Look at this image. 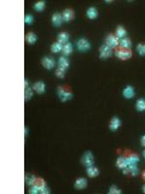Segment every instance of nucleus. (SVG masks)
Wrapping results in <instances>:
<instances>
[{
  "label": "nucleus",
  "mask_w": 145,
  "mask_h": 194,
  "mask_svg": "<svg viewBox=\"0 0 145 194\" xmlns=\"http://www.w3.org/2000/svg\"><path fill=\"white\" fill-rule=\"evenodd\" d=\"M142 178H143V180L145 181V171H144V172L142 173Z\"/></svg>",
  "instance_id": "nucleus-38"
},
{
  "label": "nucleus",
  "mask_w": 145,
  "mask_h": 194,
  "mask_svg": "<svg viewBox=\"0 0 145 194\" xmlns=\"http://www.w3.org/2000/svg\"><path fill=\"white\" fill-rule=\"evenodd\" d=\"M50 191H49V189L46 187V186H45V187H43L41 190H40V193H42V194H49Z\"/></svg>",
  "instance_id": "nucleus-36"
},
{
  "label": "nucleus",
  "mask_w": 145,
  "mask_h": 194,
  "mask_svg": "<svg viewBox=\"0 0 145 194\" xmlns=\"http://www.w3.org/2000/svg\"><path fill=\"white\" fill-rule=\"evenodd\" d=\"M115 56L121 60H128L132 57V53L130 49H124V48H117L115 50Z\"/></svg>",
  "instance_id": "nucleus-1"
},
{
  "label": "nucleus",
  "mask_w": 145,
  "mask_h": 194,
  "mask_svg": "<svg viewBox=\"0 0 145 194\" xmlns=\"http://www.w3.org/2000/svg\"><path fill=\"white\" fill-rule=\"evenodd\" d=\"M125 157L127 159L128 164H136L139 161V157L135 153H129Z\"/></svg>",
  "instance_id": "nucleus-9"
},
{
  "label": "nucleus",
  "mask_w": 145,
  "mask_h": 194,
  "mask_svg": "<svg viewBox=\"0 0 145 194\" xmlns=\"http://www.w3.org/2000/svg\"><path fill=\"white\" fill-rule=\"evenodd\" d=\"M119 45L120 48H124V49H130L132 46V42L129 38L124 37L119 41Z\"/></svg>",
  "instance_id": "nucleus-16"
},
{
  "label": "nucleus",
  "mask_w": 145,
  "mask_h": 194,
  "mask_svg": "<svg viewBox=\"0 0 145 194\" xmlns=\"http://www.w3.org/2000/svg\"><path fill=\"white\" fill-rule=\"evenodd\" d=\"M136 109L139 112H142L145 110V100L144 99H138L136 102Z\"/></svg>",
  "instance_id": "nucleus-28"
},
{
  "label": "nucleus",
  "mask_w": 145,
  "mask_h": 194,
  "mask_svg": "<svg viewBox=\"0 0 145 194\" xmlns=\"http://www.w3.org/2000/svg\"><path fill=\"white\" fill-rule=\"evenodd\" d=\"M86 172H87V175L90 178H95V177L98 176V175H99V170H98L96 167H93V166L87 167Z\"/></svg>",
  "instance_id": "nucleus-18"
},
{
  "label": "nucleus",
  "mask_w": 145,
  "mask_h": 194,
  "mask_svg": "<svg viewBox=\"0 0 145 194\" xmlns=\"http://www.w3.org/2000/svg\"><path fill=\"white\" fill-rule=\"evenodd\" d=\"M45 6H46V3L44 1H39L34 5V9L38 12H42L45 9Z\"/></svg>",
  "instance_id": "nucleus-29"
},
{
  "label": "nucleus",
  "mask_w": 145,
  "mask_h": 194,
  "mask_svg": "<svg viewBox=\"0 0 145 194\" xmlns=\"http://www.w3.org/2000/svg\"><path fill=\"white\" fill-rule=\"evenodd\" d=\"M86 185H87V181H86L84 178H77V180L76 181V182H74V187L77 188V189L85 188Z\"/></svg>",
  "instance_id": "nucleus-12"
},
{
  "label": "nucleus",
  "mask_w": 145,
  "mask_h": 194,
  "mask_svg": "<svg viewBox=\"0 0 145 194\" xmlns=\"http://www.w3.org/2000/svg\"><path fill=\"white\" fill-rule=\"evenodd\" d=\"M86 15H87V17L89 19H96L97 18V16H98V11L96 8H94V7H91V8H89V9L87 10V12H86Z\"/></svg>",
  "instance_id": "nucleus-19"
},
{
  "label": "nucleus",
  "mask_w": 145,
  "mask_h": 194,
  "mask_svg": "<svg viewBox=\"0 0 145 194\" xmlns=\"http://www.w3.org/2000/svg\"><path fill=\"white\" fill-rule=\"evenodd\" d=\"M52 19V23H53L54 25H56V26L61 25L62 21H63V18H62V16L59 13L53 14Z\"/></svg>",
  "instance_id": "nucleus-15"
},
{
  "label": "nucleus",
  "mask_w": 145,
  "mask_h": 194,
  "mask_svg": "<svg viewBox=\"0 0 145 194\" xmlns=\"http://www.w3.org/2000/svg\"><path fill=\"white\" fill-rule=\"evenodd\" d=\"M109 193L110 194H120L121 190L119 188H117L115 185H112V186H110V188H109Z\"/></svg>",
  "instance_id": "nucleus-33"
},
{
  "label": "nucleus",
  "mask_w": 145,
  "mask_h": 194,
  "mask_svg": "<svg viewBox=\"0 0 145 194\" xmlns=\"http://www.w3.org/2000/svg\"><path fill=\"white\" fill-rule=\"evenodd\" d=\"M120 125H121L120 119L118 118H113L111 119L110 123H109V128H110V130L115 131V130H117L120 127Z\"/></svg>",
  "instance_id": "nucleus-13"
},
{
  "label": "nucleus",
  "mask_w": 145,
  "mask_h": 194,
  "mask_svg": "<svg viewBox=\"0 0 145 194\" xmlns=\"http://www.w3.org/2000/svg\"><path fill=\"white\" fill-rule=\"evenodd\" d=\"M81 162L83 163V165H85L86 167L92 166L94 163V157L91 151H86L84 153V155L82 156V160Z\"/></svg>",
  "instance_id": "nucleus-4"
},
{
  "label": "nucleus",
  "mask_w": 145,
  "mask_h": 194,
  "mask_svg": "<svg viewBox=\"0 0 145 194\" xmlns=\"http://www.w3.org/2000/svg\"><path fill=\"white\" fill-rule=\"evenodd\" d=\"M58 63H59V67L66 70L68 67H69V61L68 59L66 58L65 56H61L59 58V61H58Z\"/></svg>",
  "instance_id": "nucleus-21"
},
{
  "label": "nucleus",
  "mask_w": 145,
  "mask_h": 194,
  "mask_svg": "<svg viewBox=\"0 0 145 194\" xmlns=\"http://www.w3.org/2000/svg\"><path fill=\"white\" fill-rule=\"evenodd\" d=\"M24 21L27 24H31V23L33 22V17L31 15H26L24 18Z\"/></svg>",
  "instance_id": "nucleus-34"
},
{
  "label": "nucleus",
  "mask_w": 145,
  "mask_h": 194,
  "mask_svg": "<svg viewBox=\"0 0 145 194\" xmlns=\"http://www.w3.org/2000/svg\"><path fill=\"white\" fill-rule=\"evenodd\" d=\"M26 40H27V42L29 43V44L32 45V44H34L35 42H36L37 36L33 32H29L28 34H27V36H26Z\"/></svg>",
  "instance_id": "nucleus-27"
},
{
  "label": "nucleus",
  "mask_w": 145,
  "mask_h": 194,
  "mask_svg": "<svg viewBox=\"0 0 145 194\" xmlns=\"http://www.w3.org/2000/svg\"><path fill=\"white\" fill-rule=\"evenodd\" d=\"M138 52L140 56H145V44H139L138 46Z\"/></svg>",
  "instance_id": "nucleus-32"
},
{
  "label": "nucleus",
  "mask_w": 145,
  "mask_h": 194,
  "mask_svg": "<svg viewBox=\"0 0 145 194\" xmlns=\"http://www.w3.org/2000/svg\"><path fill=\"white\" fill-rule=\"evenodd\" d=\"M62 18H63L64 21H70L71 19L74 18V12L71 9H66L63 12V15H62Z\"/></svg>",
  "instance_id": "nucleus-14"
},
{
  "label": "nucleus",
  "mask_w": 145,
  "mask_h": 194,
  "mask_svg": "<svg viewBox=\"0 0 145 194\" xmlns=\"http://www.w3.org/2000/svg\"><path fill=\"white\" fill-rule=\"evenodd\" d=\"M33 95V92H32V89L30 88V87H28V81H25V100H28L30 99L31 97Z\"/></svg>",
  "instance_id": "nucleus-24"
},
{
  "label": "nucleus",
  "mask_w": 145,
  "mask_h": 194,
  "mask_svg": "<svg viewBox=\"0 0 145 194\" xmlns=\"http://www.w3.org/2000/svg\"><path fill=\"white\" fill-rule=\"evenodd\" d=\"M123 172L125 175H131V176L135 177L138 174V169L135 164H128L123 169Z\"/></svg>",
  "instance_id": "nucleus-3"
},
{
  "label": "nucleus",
  "mask_w": 145,
  "mask_h": 194,
  "mask_svg": "<svg viewBox=\"0 0 145 194\" xmlns=\"http://www.w3.org/2000/svg\"><path fill=\"white\" fill-rule=\"evenodd\" d=\"M35 181H36V177H34L33 175H26L25 176V182L29 185H33Z\"/></svg>",
  "instance_id": "nucleus-30"
},
{
  "label": "nucleus",
  "mask_w": 145,
  "mask_h": 194,
  "mask_svg": "<svg viewBox=\"0 0 145 194\" xmlns=\"http://www.w3.org/2000/svg\"><path fill=\"white\" fill-rule=\"evenodd\" d=\"M69 40V35L66 32H61L58 34V42L61 43V44H64V43H67Z\"/></svg>",
  "instance_id": "nucleus-23"
},
{
  "label": "nucleus",
  "mask_w": 145,
  "mask_h": 194,
  "mask_svg": "<svg viewBox=\"0 0 145 194\" xmlns=\"http://www.w3.org/2000/svg\"><path fill=\"white\" fill-rule=\"evenodd\" d=\"M143 156H144V157H145V150H144V151H143Z\"/></svg>",
  "instance_id": "nucleus-40"
},
{
  "label": "nucleus",
  "mask_w": 145,
  "mask_h": 194,
  "mask_svg": "<svg viewBox=\"0 0 145 194\" xmlns=\"http://www.w3.org/2000/svg\"><path fill=\"white\" fill-rule=\"evenodd\" d=\"M62 48H63V46H62V44L61 43H59V42H57V43H54V44H52V53H59L60 50L62 52Z\"/></svg>",
  "instance_id": "nucleus-26"
},
{
  "label": "nucleus",
  "mask_w": 145,
  "mask_h": 194,
  "mask_svg": "<svg viewBox=\"0 0 145 194\" xmlns=\"http://www.w3.org/2000/svg\"><path fill=\"white\" fill-rule=\"evenodd\" d=\"M123 95H124L125 98H127V99L132 98L135 95V90H134V88H132V87L128 85V87H125V89L123 90Z\"/></svg>",
  "instance_id": "nucleus-11"
},
{
  "label": "nucleus",
  "mask_w": 145,
  "mask_h": 194,
  "mask_svg": "<svg viewBox=\"0 0 145 194\" xmlns=\"http://www.w3.org/2000/svg\"><path fill=\"white\" fill-rule=\"evenodd\" d=\"M33 89L37 93H40V94H42V93H44L45 90H46V85H45L44 83H43V81H37L36 84H33Z\"/></svg>",
  "instance_id": "nucleus-10"
},
{
  "label": "nucleus",
  "mask_w": 145,
  "mask_h": 194,
  "mask_svg": "<svg viewBox=\"0 0 145 194\" xmlns=\"http://www.w3.org/2000/svg\"><path fill=\"white\" fill-rule=\"evenodd\" d=\"M112 54V49L109 48V47L105 44L103 45L100 49V56L102 58H107L109 56H111Z\"/></svg>",
  "instance_id": "nucleus-5"
},
{
  "label": "nucleus",
  "mask_w": 145,
  "mask_h": 194,
  "mask_svg": "<svg viewBox=\"0 0 145 194\" xmlns=\"http://www.w3.org/2000/svg\"><path fill=\"white\" fill-rule=\"evenodd\" d=\"M140 143H141V145H142L143 147H145V135L141 138V140H140Z\"/></svg>",
  "instance_id": "nucleus-37"
},
{
  "label": "nucleus",
  "mask_w": 145,
  "mask_h": 194,
  "mask_svg": "<svg viewBox=\"0 0 145 194\" xmlns=\"http://www.w3.org/2000/svg\"><path fill=\"white\" fill-rule=\"evenodd\" d=\"M42 64H43V66H44L46 69L50 70V69H52L54 67V65H55V61H54L53 58L45 57V58H43Z\"/></svg>",
  "instance_id": "nucleus-8"
},
{
  "label": "nucleus",
  "mask_w": 145,
  "mask_h": 194,
  "mask_svg": "<svg viewBox=\"0 0 145 194\" xmlns=\"http://www.w3.org/2000/svg\"><path fill=\"white\" fill-rule=\"evenodd\" d=\"M58 95H59L61 101L65 102V101H68V100H70L72 98L73 93L70 91L68 88L60 87H58Z\"/></svg>",
  "instance_id": "nucleus-2"
},
{
  "label": "nucleus",
  "mask_w": 145,
  "mask_h": 194,
  "mask_svg": "<svg viewBox=\"0 0 145 194\" xmlns=\"http://www.w3.org/2000/svg\"><path fill=\"white\" fill-rule=\"evenodd\" d=\"M55 75L57 78H60V79H63L65 77V70L62 69V68H57L56 71H55Z\"/></svg>",
  "instance_id": "nucleus-31"
},
{
  "label": "nucleus",
  "mask_w": 145,
  "mask_h": 194,
  "mask_svg": "<svg viewBox=\"0 0 145 194\" xmlns=\"http://www.w3.org/2000/svg\"><path fill=\"white\" fill-rule=\"evenodd\" d=\"M77 49L79 50L80 52H86V50H88L90 49L89 42L86 40V39H83V38H81L77 41Z\"/></svg>",
  "instance_id": "nucleus-6"
},
{
  "label": "nucleus",
  "mask_w": 145,
  "mask_h": 194,
  "mask_svg": "<svg viewBox=\"0 0 145 194\" xmlns=\"http://www.w3.org/2000/svg\"><path fill=\"white\" fill-rule=\"evenodd\" d=\"M107 45L111 49L116 48V47L119 45L118 38H117L116 36H114V35L109 34L108 36L107 37Z\"/></svg>",
  "instance_id": "nucleus-7"
},
{
  "label": "nucleus",
  "mask_w": 145,
  "mask_h": 194,
  "mask_svg": "<svg viewBox=\"0 0 145 194\" xmlns=\"http://www.w3.org/2000/svg\"><path fill=\"white\" fill-rule=\"evenodd\" d=\"M72 52H73V46L70 43L65 44L63 46V48H62V53H63L64 56H69V54L72 53Z\"/></svg>",
  "instance_id": "nucleus-20"
},
{
  "label": "nucleus",
  "mask_w": 145,
  "mask_h": 194,
  "mask_svg": "<svg viewBox=\"0 0 145 194\" xmlns=\"http://www.w3.org/2000/svg\"><path fill=\"white\" fill-rule=\"evenodd\" d=\"M33 185L37 186V187L41 190L43 187H45V186H46V181L43 180V178H36V181H35Z\"/></svg>",
  "instance_id": "nucleus-25"
},
{
  "label": "nucleus",
  "mask_w": 145,
  "mask_h": 194,
  "mask_svg": "<svg viewBox=\"0 0 145 194\" xmlns=\"http://www.w3.org/2000/svg\"><path fill=\"white\" fill-rule=\"evenodd\" d=\"M29 193H30V194H37V193H40V189H39L37 186L32 185V187L29 189Z\"/></svg>",
  "instance_id": "nucleus-35"
},
{
  "label": "nucleus",
  "mask_w": 145,
  "mask_h": 194,
  "mask_svg": "<svg viewBox=\"0 0 145 194\" xmlns=\"http://www.w3.org/2000/svg\"><path fill=\"white\" fill-rule=\"evenodd\" d=\"M142 189H143V192L145 193V184L143 185V187H142Z\"/></svg>",
  "instance_id": "nucleus-39"
},
{
  "label": "nucleus",
  "mask_w": 145,
  "mask_h": 194,
  "mask_svg": "<svg viewBox=\"0 0 145 194\" xmlns=\"http://www.w3.org/2000/svg\"><path fill=\"white\" fill-rule=\"evenodd\" d=\"M115 34H116V37L117 38H121V39H122V38H124L125 36H126L127 31H126V29L124 28V27L118 26V27H117V29H116Z\"/></svg>",
  "instance_id": "nucleus-22"
},
{
  "label": "nucleus",
  "mask_w": 145,
  "mask_h": 194,
  "mask_svg": "<svg viewBox=\"0 0 145 194\" xmlns=\"http://www.w3.org/2000/svg\"><path fill=\"white\" fill-rule=\"evenodd\" d=\"M128 165V162H127V159L125 156H120L116 161V166L118 167L119 169H124L125 167Z\"/></svg>",
  "instance_id": "nucleus-17"
}]
</instances>
